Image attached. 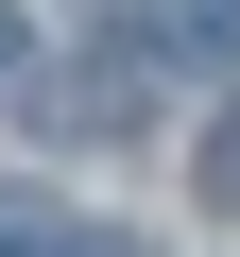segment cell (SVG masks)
I'll return each mask as SVG.
<instances>
[{
	"label": "cell",
	"mask_w": 240,
	"mask_h": 257,
	"mask_svg": "<svg viewBox=\"0 0 240 257\" xmlns=\"http://www.w3.org/2000/svg\"><path fill=\"white\" fill-rule=\"evenodd\" d=\"M189 189H206V206L240 223V120H223V138H206V155H189Z\"/></svg>",
	"instance_id": "3957f363"
},
{
	"label": "cell",
	"mask_w": 240,
	"mask_h": 257,
	"mask_svg": "<svg viewBox=\"0 0 240 257\" xmlns=\"http://www.w3.org/2000/svg\"><path fill=\"white\" fill-rule=\"evenodd\" d=\"M0 257H138L120 223H35V240H0Z\"/></svg>",
	"instance_id": "7a4b0ae2"
},
{
	"label": "cell",
	"mask_w": 240,
	"mask_h": 257,
	"mask_svg": "<svg viewBox=\"0 0 240 257\" xmlns=\"http://www.w3.org/2000/svg\"><path fill=\"white\" fill-rule=\"evenodd\" d=\"M0 69H18V18H0Z\"/></svg>",
	"instance_id": "277c9868"
},
{
	"label": "cell",
	"mask_w": 240,
	"mask_h": 257,
	"mask_svg": "<svg viewBox=\"0 0 240 257\" xmlns=\"http://www.w3.org/2000/svg\"><path fill=\"white\" fill-rule=\"evenodd\" d=\"M155 52H172V69H223V52H240V0H155Z\"/></svg>",
	"instance_id": "6da1fadb"
}]
</instances>
